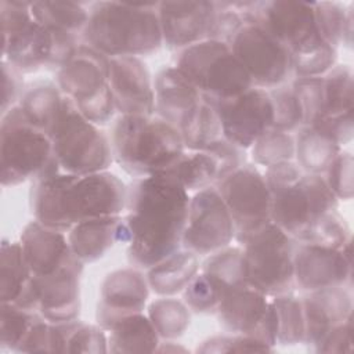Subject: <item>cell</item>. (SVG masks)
I'll list each match as a JSON object with an SVG mask.
<instances>
[{
    "label": "cell",
    "instance_id": "33",
    "mask_svg": "<svg viewBox=\"0 0 354 354\" xmlns=\"http://www.w3.org/2000/svg\"><path fill=\"white\" fill-rule=\"evenodd\" d=\"M348 115H354V73L350 65L336 64L322 76V112L315 122Z\"/></svg>",
    "mask_w": 354,
    "mask_h": 354
},
{
    "label": "cell",
    "instance_id": "49",
    "mask_svg": "<svg viewBox=\"0 0 354 354\" xmlns=\"http://www.w3.org/2000/svg\"><path fill=\"white\" fill-rule=\"evenodd\" d=\"M264 353V351H274V347L268 346L267 343L248 336V335H231V336H213L202 342L198 346L196 353Z\"/></svg>",
    "mask_w": 354,
    "mask_h": 354
},
{
    "label": "cell",
    "instance_id": "5",
    "mask_svg": "<svg viewBox=\"0 0 354 354\" xmlns=\"http://www.w3.org/2000/svg\"><path fill=\"white\" fill-rule=\"evenodd\" d=\"M111 148L113 160L136 178L167 171L187 151L178 129L153 115H120Z\"/></svg>",
    "mask_w": 354,
    "mask_h": 354
},
{
    "label": "cell",
    "instance_id": "3",
    "mask_svg": "<svg viewBox=\"0 0 354 354\" xmlns=\"http://www.w3.org/2000/svg\"><path fill=\"white\" fill-rule=\"evenodd\" d=\"M156 8L158 3H93L83 43L108 58L152 54L163 44Z\"/></svg>",
    "mask_w": 354,
    "mask_h": 354
},
{
    "label": "cell",
    "instance_id": "44",
    "mask_svg": "<svg viewBox=\"0 0 354 354\" xmlns=\"http://www.w3.org/2000/svg\"><path fill=\"white\" fill-rule=\"evenodd\" d=\"M223 297L221 289L202 271L183 290V300L196 314L216 313Z\"/></svg>",
    "mask_w": 354,
    "mask_h": 354
},
{
    "label": "cell",
    "instance_id": "42",
    "mask_svg": "<svg viewBox=\"0 0 354 354\" xmlns=\"http://www.w3.org/2000/svg\"><path fill=\"white\" fill-rule=\"evenodd\" d=\"M40 314L11 303H0V343L3 348L19 353L32 325Z\"/></svg>",
    "mask_w": 354,
    "mask_h": 354
},
{
    "label": "cell",
    "instance_id": "36",
    "mask_svg": "<svg viewBox=\"0 0 354 354\" xmlns=\"http://www.w3.org/2000/svg\"><path fill=\"white\" fill-rule=\"evenodd\" d=\"M314 19L324 41L339 48L353 47V6L340 1H314Z\"/></svg>",
    "mask_w": 354,
    "mask_h": 354
},
{
    "label": "cell",
    "instance_id": "50",
    "mask_svg": "<svg viewBox=\"0 0 354 354\" xmlns=\"http://www.w3.org/2000/svg\"><path fill=\"white\" fill-rule=\"evenodd\" d=\"M353 315L344 322L332 328L315 346L317 353L343 354L353 351Z\"/></svg>",
    "mask_w": 354,
    "mask_h": 354
},
{
    "label": "cell",
    "instance_id": "38",
    "mask_svg": "<svg viewBox=\"0 0 354 354\" xmlns=\"http://www.w3.org/2000/svg\"><path fill=\"white\" fill-rule=\"evenodd\" d=\"M277 318V344L295 346L306 342L303 301L292 290L272 296Z\"/></svg>",
    "mask_w": 354,
    "mask_h": 354
},
{
    "label": "cell",
    "instance_id": "30",
    "mask_svg": "<svg viewBox=\"0 0 354 354\" xmlns=\"http://www.w3.org/2000/svg\"><path fill=\"white\" fill-rule=\"evenodd\" d=\"M64 98L57 83L37 80L25 87L18 106L33 126L48 134L61 112Z\"/></svg>",
    "mask_w": 354,
    "mask_h": 354
},
{
    "label": "cell",
    "instance_id": "24",
    "mask_svg": "<svg viewBox=\"0 0 354 354\" xmlns=\"http://www.w3.org/2000/svg\"><path fill=\"white\" fill-rule=\"evenodd\" d=\"M306 342L315 346L332 328L353 315V297L346 286H330L307 292L301 299Z\"/></svg>",
    "mask_w": 354,
    "mask_h": 354
},
{
    "label": "cell",
    "instance_id": "27",
    "mask_svg": "<svg viewBox=\"0 0 354 354\" xmlns=\"http://www.w3.org/2000/svg\"><path fill=\"white\" fill-rule=\"evenodd\" d=\"M120 220L122 216H105L76 223L66 235L75 257L83 264L104 257L115 243H119Z\"/></svg>",
    "mask_w": 354,
    "mask_h": 354
},
{
    "label": "cell",
    "instance_id": "31",
    "mask_svg": "<svg viewBox=\"0 0 354 354\" xmlns=\"http://www.w3.org/2000/svg\"><path fill=\"white\" fill-rule=\"evenodd\" d=\"M343 148L326 134L301 126L295 134V162L303 173L324 174Z\"/></svg>",
    "mask_w": 354,
    "mask_h": 354
},
{
    "label": "cell",
    "instance_id": "7",
    "mask_svg": "<svg viewBox=\"0 0 354 354\" xmlns=\"http://www.w3.org/2000/svg\"><path fill=\"white\" fill-rule=\"evenodd\" d=\"M55 159L65 173L88 174L108 170L113 156L111 141L100 126L87 120L68 97L48 131Z\"/></svg>",
    "mask_w": 354,
    "mask_h": 354
},
{
    "label": "cell",
    "instance_id": "29",
    "mask_svg": "<svg viewBox=\"0 0 354 354\" xmlns=\"http://www.w3.org/2000/svg\"><path fill=\"white\" fill-rule=\"evenodd\" d=\"M108 353H156L160 337L144 313L118 319L108 330Z\"/></svg>",
    "mask_w": 354,
    "mask_h": 354
},
{
    "label": "cell",
    "instance_id": "10",
    "mask_svg": "<svg viewBox=\"0 0 354 354\" xmlns=\"http://www.w3.org/2000/svg\"><path fill=\"white\" fill-rule=\"evenodd\" d=\"M176 66L212 102L236 97L253 83L228 44L202 40L180 51Z\"/></svg>",
    "mask_w": 354,
    "mask_h": 354
},
{
    "label": "cell",
    "instance_id": "35",
    "mask_svg": "<svg viewBox=\"0 0 354 354\" xmlns=\"http://www.w3.org/2000/svg\"><path fill=\"white\" fill-rule=\"evenodd\" d=\"M178 131L187 151H205L224 137L214 104L203 97L178 127Z\"/></svg>",
    "mask_w": 354,
    "mask_h": 354
},
{
    "label": "cell",
    "instance_id": "19",
    "mask_svg": "<svg viewBox=\"0 0 354 354\" xmlns=\"http://www.w3.org/2000/svg\"><path fill=\"white\" fill-rule=\"evenodd\" d=\"M149 285L147 275L137 267L120 268L109 272L100 289L97 306V324L106 332L120 318L142 313L148 297Z\"/></svg>",
    "mask_w": 354,
    "mask_h": 354
},
{
    "label": "cell",
    "instance_id": "45",
    "mask_svg": "<svg viewBox=\"0 0 354 354\" xmlns=\"http://www.w3.org/2000/svg\"><path fill=\"white\" fill-rule=\"evenodd\" d=\"M351 230L337 209L326 213L310 231L304 242L340 249L351 239Z\"/></svg>",
    "mask_w": 354,
    "mask_h": 354
},
{
    "label": "cell",
    "instance_id": "21",
    "mask_svg": "<svg viewBox=\"0 0 354 354\" xmlns=\"http://www.w3.org/2000/svg\"><path fill=\"white\" fill-rule=\"evenodd\" d=\"M83 266L79 259H73L48 275H33L37 313L48 322H66L79 317Z\"/></svg>",
    "mask_w": 354,
    "mask_h": 354
},
{
    "label": "cell",
    "instance_id": "39",
    "mask_svg": "<svg viewBox=\"0 0 354 354\" xmlns=\"http://www.w3.org/2000/svg\"><path fill=\"white\" fill-rule=\"evenodd\" d=\"M201 271L221 289L223 295L235 286L246 283L242 248L239 245H228L206 256Z\"/></svg>",
    "mask_w": 354,
    "mask_h": 354
},
{
    "label": "cell",
    "instance_id": "26",
    "mask_svg": "<svg viewBox=\"0 0 354 354\" xmlns=\"http://www.w3.org/2000/svg\"><path fill=\"white\" fill-rule=\"evenodd\" d=\"M0 303H11L37 313L33 274L18 242L1 241L0 248Z\"/></svg>",
    "mask_w": 354,
    "mask_h": 354
},
{
    "label": "cell",
    "instance_id": "1",
    "mask_svg": "<svg viewBox=\"0 0 354 354\" xmlns=\"http://www.w3.org/2000/svg\"><path fill=\"white\" fill-rule=\"evenodd\" d=\"M189 199V192L167 173L138 177L127 185L119 243L127 246L130 264L148 270L181 248Z\"/></svg>",
    "mask_w": 354,
    "mask_h": 354
},
{
    "label": "cell",
    "instance_id": "12",
    "mask_svg": "<svg viewBox=\"0 0 354 354\" xmlns=\"http://www.w3.org/2000/svg\"><path fill=\"white\" fill-rule=\"evenodd\" d=\"M1 61L22 73L47 68L54 50L53 33L32 15L30 1H0Z\"/></svg>",
    "mask_w": 354,
    "mask_h": 354
},
{
    "label": "cell",
    "instance_id": "11",
    "mask_svg": "<svg viewBox=\"0 0 354 354\" xmlns=\"http://www.w3.org/2000/svg\"><path fill=\"white\" fill-rule=\"evenodd\" d=\"M313 4L299 0L234 1L245 24L266 29L285 46L290 57L324 43L317 30Z\"/></svg>",
    "mask_w": 354,
    "mask_h": 354
},
{
    "label": "cell",
    "instance_id": "32",
    "mask_svg": "<svg viewBox=\"0 0 354 354\" xmlns=\"http://www.w3.org/2000/svg\"><path fill=\"white\" fill-rule=\"evenodd\" d=\"M33 18L53 33L80 37L88 21V8L75 1H30Z\"/></svg>",
    "mask_w": 354,
    "mask_h": 354
},
{
    "label": "cell",
    "instance_id": "16",
    "mask_svg": "<svg viewBox=\"0 0 354 354\" xmlns=\"http://www.w3.org/2000/svg\"><path fill=\"white\" fill-rule=\"evenodd\" d=\"M218 322L232 335H248L277 346V318L268 297L243 283L227 290L216 310Z\"/></svg>",
    "mask_w": 354,
    "mask_h": 354
},
{
    "label": "cell",
    "instance_id": "2",
    "mask_svg": "<svg viewBox=\"0 0 354 354\" xmlns=\"http://www.w3.org/2000/svg\"><path fill=\"white\" fill-rule=\"evenodd\" d=\"M127 185L109 170L72 174L58 171L36 180L30 188V210L40 224L68 232L76 223L122 216Z\"/></svg>",
    "mask_w": 354,
    "mask_h": 354
},
{
    "label": "cell",
    "instance_id": "51",
    "mask_svg": "<svg viewBox=\"0 0 354 354\" xmlns=\"http://www.w3.org/2000/svg\"><path fill=\"white\" fill-rule=\"evenodd\" d=\"M205 151L212 152L218 159V165H220L218 181L246 163L245 149H241L239 147H236L235 144H232L224 137L217 140L212 145H209Z\"/></svg>",
    "mask_w": 354,
    "mask_h": 354
},
{
    "label": "cell",
    "instance_id": "43",
    "mask_svg": "<svg viewBox=\"0 0 354 354\" xmlns=\"http://www.w3.org/2000/svg\"><path fill=\"white\" fill-rule=\"evenodd\" d=\"M268 94L274 111L272 129L292 134L296 133L303 126V115L292 84L283 83L270 88Z\"/></svg>",
    "mask_w": 354,
    "mask_h": 354
},
{
    "label": "cell",
    "instance_id": "37",
    "mask_svg": "<svg viewBox=\"0 0 354 354\" xmlns=\"http://www.w3.org/2000/svg\"><path fill=\"white\" fill-rule=\"evenodd\" d=\"M148 318L151 319L160 340H176L181 337L189 326L191 310L173 296H160L148 306Z\"/></svg>",
    "mask_w": 354,
    "mask_h": 354
},
{
    "label": "cell",
    "instance_id": "53",
    "mask_svg": "<svg viewBox=\"0 0 354 354\" xmlns=\"http://www.w3.org/2000/svg\"><path fill=\"white\" fill-rule=\"evenodd\" d=\"M156 353H188V348L177 344L174 340H163L159 343Z\"/></svg>",
    "mask_w": 354,
    "mask_h": 354
},
{
    "label": "cell",
    "instance_id": "28",
    "mask_svg": "<svg viewBox=\"0 0 354 354\" xmlns=\"http://www.w3.org/2000/svg\"><path fill=\"white\" fill-rule=\"evenodd\" d=\"M198 254L180 248L147 270L149 289L158 296H174L183 292L199 272Z\"/></svg>",
    "mask_w": 354,
    "mask_h": 354
},
{
    "label": "cell",
    "instance_id": "25",
    "mask_svg": "<svg viewBox=\"0 0 354 354\" xmlns=\"http://www.w3.org/2000/svg\"><path fill=\"white\" fill-rule=\"evenodd\" d=\"M155 112L165 122L180 127L202 100L196 87L176 66H163L153 77Z\"/></svg>",
    "mask_w": 354,
    "mask_h": 354
},
{
    "label": "cell",
    "instance_id": "8",
    "mask_svg": "<svg viewBox=\"0 0 354 354\" xmlns=\"http://www.w3.org/2000/svg\"><path fill=\"white\" fill-rule=\"evenodd\" d=\"M57 86L80 113L97 126L113 118L116 108L109 86V58L82 43L57 71Z\"/></svg>",
    "mask_w": 354,
    "mask_h": 354
},
{
    "label": "cell",
    "instance_id": "15",
    "mask_svg": "<svg viewBox=\"0 0 354 354\" xmlns=\"http://www.w3.org/2000/svg\"><path fill=\"white\" fill-rule=\"evenodd\" d=\"M235 239V225L230 210L216 187L195 192L189 199L181 248L198 256H209Z\"/></svg>",
    "mask_w": 354,
    "mask_h": 354
},
{
    "label": "cell",
    "instance_id": "23",
    "mask_svg": "<svg viewBox=\"0 0 354 354\" xmlns=\"http://www.w3.org/2000/svg\"><path fill=\"white\" fill-rule=\"evenodd\" d=\"M19 243L35 277L48 275L76 259L65 232L48 228L36 220L24 227Z\"/></svg>",
    "mask_w": 354,
    "mask_h": 354
},
{
    "label": "cell",
    "instance_id": "18",
    "mask_svg": "<svg viewBox=\"0 0 354 354\" xmlns=\"http://www.w3.org/2000/svg\"><path fill=\"white\" fill-rule=\"evenodd\" d=\"M213 104L224 138L241 149H249L257 138L272 129L274 111L268 90L252 87L236 97Z\"/></svg>",
    "mask_w": 354,
    "mask_h": 354
},
{
    "label": "cell",
    "instance_id": "48",
    "mask_svg": "<svg viewBox=\"0 0 354 354\" xmlns=\"http://www.w3.org/2000/svg\"><path fill=\"white\" fill-rule=\"evenodd\" d=\"M303 115V126H311L322 112V76L296 77L292 83Z\"/></svg>",
    "mask_w": 354,
    "mask_h": 354
},
{
    "label": "cell",
    "instance_id": "46",
    "mask_svg": "<svg viewBox=\"0 0 354 354\" xmlns=\"http://www.w3.org/2000/svg\"><path fill=\"white\" fill-rule=\"evenodd\" d=\"M214 7L216 10L213 14L206 39L230 46L234 37L236 36V33L245 25L243 17L236 10L234 3L214 1Z\"/></svg>",
    "mask_w": 354,
    "mask_h": 354
},
{
    "label": "cell",
    "instance_id": "47",
    "mask_svg": "<svg viewBox=\"0 0 354 354\" xmlns=\"http://www.w3.org/2000/svg\"><path fill=\"white\" fill-rule=\"evenodd\" d=\"M324 178L337 198V201H350L354 194V158L347 151H340L324 173Z\"/></svg>",
    "mask_w": 354,
    "mask_h": 354
},
{
    "label": "cell",
    "instance_id": "9",
    "mask_svg": "<svg viewBox=\"0 0 354 354\" xmlns=\"http://www.w3.org/2000/svg\"><path fill=\"white\" fill-rule=\"evenodd\" d=\"M297 241L272 221L246 235L238 245L243 252L246 283L272 297L295 285L293 253Z\"/></svg>",
    "mask_w": 354,
    "mask_h": 354
},
{
    "label": "cell",
    "instance_id": "6",
    "mask_svg": "<svg viewBox=\"0 0 354 354\" xmlns=\"http://www.w3.org/2000/svg\"><path fill=\"white\" fill-rule=\"evenodd\" d=\"M0 166L3 187L33 183L61 171L48 134L33 126L18 105L1 115Z\"/></svg>",
    "mask_w": 354,
    "mask_h": 354
},
{
    "label": "cell",
    "instance_id": "14",
    "mask_svg": "<svg viewBox=\"0 0 354 354\" xmlns=\"http://www.w3.org/2000/svg\"><path fill=\"white\" fill-rule=\"evenodd\" d=\"M230 47L249 75L253 87L270 90L286 83L293 75L289 51L256 24H245Z\"/></svg>",
    "mask_w": 354,
    "mask_h": 354
},
{
    "label": "cell",
    "instance_id": "17",
    "mask_svg": "<svg viewBox=\"0 0 354 354\" xmlns=\"http://www.w3.org/2000/svg\"><path fill=\"white\" fill-rule=\"evenodd\" d=\"M293 278L304 292L346 286L353 278V238L340 249L297 242L293 253Z\"/></svg>",
    "mask_w": 354,
    "mask_h": 354
},
{
    "label": "cell",
    "instance_id": "52",
    "mask_svg": "<svg viewBox=\"0 0 354 354\" xmlns=\"http://www.w3.org/2000/svg\"><path fill=\"white\" fill-rule=\"evenodd\" d=\"M22 75L24 73L17 68L6 61H1V115H4L12 106L18 105L25 90Z\"/></svg>",
    "mask_w": 354,
    "mask_h": 354
},
{
    "label": "cell",
    "instance_id": "41",
    "mask_svg": "<svg viewBox=\"0 0 354 354\" xmlns=\"http://www.w3.org/2000/svg\"><path fill=\"white\" fill-rule=\"evenodd\" d=\"M254 165L271 167L282 162L295 160V134L268 130L249 148Z\"/></svg>",
    "mask_w": 354,
    "mask_h": 354
},
{
    "label": "cell",
    "instance_id": "4",
    "mask_svg": "<svg viewBox=\"0 0 354 354\" xmlns=\"http://www.w3.org/2000/svg\"><path fill=\"white\" fill-rule=\"evenodd\" d=\"M263 174L271 195V221L297 242H304L311 228L337 209L339 201L324 176L303 173L295 160L267 167Z\"/></svg>",
    "mask_w": 354,
    "mask_h": 354
},
{
    "label": "cell",
    "instance_id": "22",
    "mask_svg": "<svg viewBox=\"0 0 354 354\" xmlns=\"http://www.w3.org/2000/svg\"><path fill=\"white\" fill-rule=\"evenodd\" d=\"M214 1H160L158 18L163 44L183 50L206 39L214 14Z\"/></svg>",
    "mask_w": 354,
    "mask_h": 354
},
{
    "label": "cell",
    "instance_id": "40",
    "mask_svg": "<svg viewBox=\"0 0 354 354\" xmlns=\"http://www.w3.org/2000/svg\"><path fill=\"white\" fill-rule=\"evenodd\" d=\"M62 336L64 353L102 354L108 353L106 330L98 324L90 325L79 318L57 324Z\"/></svg>",
    "mask_w": 354,
    "mask_h": 354
},
{
    "label": "cell",
    "instance_id": "13",
    "mask_svg": "<svg viewBox=\"0 0 354 354\" xmlns=\"http://www.w3.org/2000/svg\"><path fill=\"white\" fill-rule=\"evenodd\" d=\"M235 225V241L271 221V195L264 174L245 163L214 184Z\"/></svg>",
    "mask_w": 354,
    "mask_h": 354
},
{
    "label": "cell",
    "instance_id": "20",
    "mask_svg": "<svg viewBox=\"0 0 354 354\" xmlns=\"http://www.w3.org/2000/svg\"><path fill=\"white\" fill-rule=\"evenodd\" d=\"M109 86L120 115H153V79L140 57L109 58Z\"/></svg>",
    "mask_w": 354,
    "mask_h": 354
},
{
    "label": "cell",
    "instance_id": "34",
    "mask_svg": "<svg viewBox=\"0 0 354 354\" xmlns=\"http://www.w3.org/2000/svg\"><path fill=\"white\" fill-rule=\"evenodd\" d=\"M165 173L171 174L188 192H198L218 181L220 165L209 151H185Z\"/></svg>",
    "mask_w": 354,
    "mask_h": 354
}]
</instances>
